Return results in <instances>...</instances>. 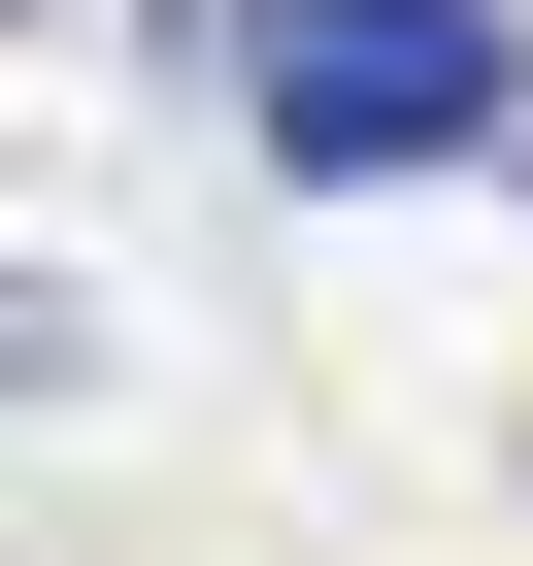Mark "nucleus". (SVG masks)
<instances>
[{
  "label": "nucleus",
  "instance_id": "obj_1",
  "mask_svg": "<svg viewBox=\"0 0 533 566\" xmlns=\"http://www.w3.org/2000/svg\"><path fill=\"white\" fill-rule=\"evenodd\" d=\"M233 101H266V167H467L533 67L467 34V0H266V34H233Z\"/></svg>",
  "mask_w": 533,
  "mask_h": 566
},
{
  "label": "nucleus",
  "instance_id": "obj_2",
  "mask_svg": "<svg viewBox=\"0 0 533 566\" xmlns=\"http://www.w3.org/2000/svg\"><path fill=\"white\" fill-rule=\"evenodd\" d=\"M0 34H34V0H0Z\"/></svg>",
  "mask_w": 533,
  "mask_h": 566
}]
</instances>
